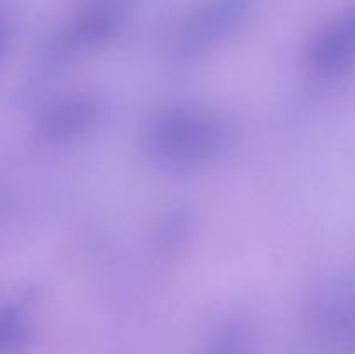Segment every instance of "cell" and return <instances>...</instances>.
I'll list each match as a JSON object with an SVG mask.
<instances>
[{
  "label": "cell",
  "mask_w": 355,
  "mask_h": 354,
  "mask_svg": "<svg viewBox=\"0 0 355 354\" xmlns=\"http://www.w3.org/2000/svg\"><path fill=\"white\" fill-rule=\"evenodd\" d=\"M101 117V106L90 96L64 97L52 104L42 120V134L52 142H66L87 134Z\"/></svg>",
  "instance_id": "277c9868"
},
{
  "label": "cell",
  "mask_w": 355,
  "mask_h": 354,
  "mask_svg": "<svg viewBox=\"0 0 355 354\" xmlns=\"http://www.w3.org/2000/svg\"><path fill=\"white\" fill-rule=\"evenodd\" d=\"M354 52V19L342 17L315 35L309 47V65L322 76H338L352 68Z\"/></svg>",
  "instance_id": "3957f363"
},
{
  "label": "cell",
  "mask_w": 355,
  "mask_h": 354,
  "mask_svg": "<svg viewBox=\"0 0 355 354\" xmlns=\"http://www.w3.org/2000/svg\"><path fill=\"white\" fill-rule=\"evenodd\" d=\"M246 3L243 0H218L201 12L184 31L179 44V54L194 58L214 47L222 37L236 26L243 16Z\"/></svg>",
  "instance_id": "7a4b0ae2"
},
{
  "label": "cell",
  "mask_w": 355,
  "mask_h": 354,
  "mask_svg": "<svg viewBox=\"0 0 355 354\" xmlns=\"http://www.w3.org/2000/svg\"><path fill=\"white\" fill-rule=\"evenodd\" d=\"M3 44H6V33H3L2 26H0V56H2V51H3Z\"/></svg>",
  "instance_id": "5b68a950"
},
{
  "label": "cell",
  "mask_w": 355,
  "mask_h": 354,
  "mask_svg": "<svg viewBox=\"0 0 355 354\" xmlns=\"http://www.w3.org/2000/svg\"><path fill=\"white\" fill-rule=\"evenodd\" d=\"M220 118L200 110L163 111L146 124L142 148L149 162L166 172H191L220 158L229 144Z\"/></svg>",
  "instance_id": "6da1fadb"
}]
</instances>
